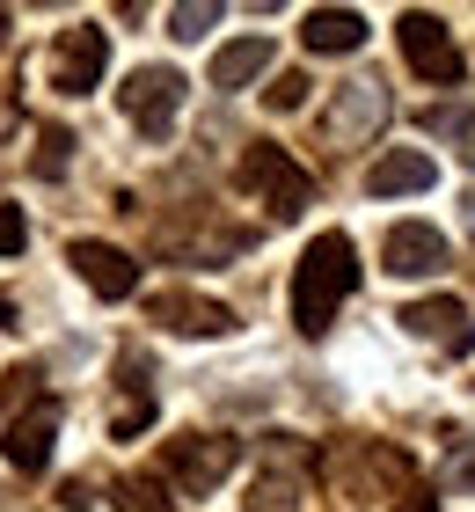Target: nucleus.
<instances>
[{
  "label": "nucleus",
  "instance_id": "f257e3e1",
  "mask_svg": "<svg viewBox=\"0 0 475 512\" xmlns=\"http://www.w3.org/2000/svg\"><path fill=\"white\" fill-rule=\"evenodd\" d=\"M351 286H359V249H351V235H315L300 249V271H293L300 337H322L329 322H337V308L351 300Z\"/></svg>",
  "mask_w": 475,
  "mask_h": 512
},
{
  "label": "nucleus",
  "instance_id": "f03ea898",
  "mask_svg": "<svg viewBox=\"0 0 475 512\" xmlns=\"http://www.w3.org/2000/svg\"><path fill=\"white\" fill-rule=\"evenodd\" d=\"M329 483H337L344 498H388L395 512H432L410 454H395V447H344V454H329Z\"/></svg>",
  "mask_w": 475,
  "mask_h": 512
},
{
  "label": "nucleus",
  "instance_id": "7ed1b4c3",
  "mask_svg": "<svg viewBox=\"0 0 475 512\" xmlns=\"http://www.w3.org/2000/svg\"><path fill=\"white\" fill-rule=\"evenodd\" d=\"M242 191H256V205H264L271 220H300L307 205H315V176L285 147H249L242 154Z\"/></svg>",
  "mask_w": 475,
  "mask_h": 512
},
{
  "label": "nucleus",
  "instance_id": "20e7f679",
  "mask_svg": "<svg viewBox=\"0 0 475 512\" xmlns=\"http://www.w3.org/2000/svg\"><path fill=\"white\" fill-rule=\"evenodd\" d=\"M395 44H402V59H410V74H417V81H432V88H454V81L468 74V59H461L454 30H446L439 15H424V8H410V15L395 22Z\"/></svg>",
  "mask_w": 475,
  "mask_h": 512
},
{
  "label": "nucleus",
  "instance_id": "39448f33",
  "mask_svg": "<svg viewBox=\"0 0 475 512\" xmlns=\"http://www.w3.org/2000/svg\"><path fill=\"white\" fill-rule=\"evenodd\" d=\"M117 103H125V118H132L139 139H169L176 110H183V74L176 66H132L125 88H117Z\"/></svg>",
  "mask_w": 475,
  "mask_h": 512
},
{
  "label": "nucleus",
  "instance_id": "423d86ee",
  "mask_svg": "<svg viewBox=\"0 0 475 512\" xmlns=\"http://www.w3.org/2000/svg\"><path fill=\"white\" fill-rule=\"evenodd\" d=\"M110 74V37L95 30V22H74V30L52 37V59H44V81L59 88V96H88L95 81Z\"/></svg>",
  "mask_w": 475,
  "mask_h": 512
},
{
  "label": "nucleus",
  "instance_id": "0eeeda50",
  "mask_svg": "<svg viewBox=\"0 0 475 512\" xmlns=\"http://www.w3.org/2000/svg\"><path fill=\"white\" fill-rule=\"evenodd\" d=\"M388 125V88L380 81H344L337 96H329V110H322V147H366V139Z\"/></svg>",
  "mask_w": 475,
  "mask_h": 512
},
{
  "label": "nucleus",
  "instance_id": "6e6552de",
  "mask_svg": "<svg viewBox=\"0 0 475 512\" xmlns=\"http://www.w3.org/2000/svg\"><path fill=\"white\" fill-rule=\"evenodd\" d=\"M395 322H402L417 344L446 352V359H468V352H475V315H468V300H454V293H424V300H410Z\"/></svg>",
  "mask_w": 475,
  "mask_h": 512
},
{
  "label": "nucleus",
  "instance_id": "1a4fd4ad",
  "mask_svg": "<svg viewBox=\"0 0 475 512\" xmlns=\"http://www.w3.org/2000/svg\"><path fill=\"white\" fill-rule=\"evenodd\" d=\"M234 439H220V432H183V439H169V476H176V491H190V498H212L220 483L234 476Z\"/></svg>",
  "mask_w": 475,
  "mask_h": 512
},
{
  "label": "nucleus",
  "instance_id": "9d476101",
  "mask_svg": "<svg viewBox=\"0 0 475 512\" xmlns=\"http://www.w3.org/2000/svg\"><path fill=\"white\" fill-rule=\"evenodd\" d=\"M380 271H388V278H432V271H446V235L432 220H395L388 235H380Z\"/></svg>",
  "mask_w": 475,
  "mask_h": 512
},
{
  "label": "nucleus",
  "instance_id": "9b49d317",
  "mask_svg": "<svg viewBox=\"0 0 475 512\" xmlns=\"http://www.w3.org/2000/svg\"><path fill=\"white\" fill-rule=\"evenodd\" d=\"M147 315L161 322V330H176V337H227L234 330V308H220V300H205V293H190V286L154 293Z\"/></svg>",
  "mask_w": 475,
  "mask_h": 512
},
{
  "label": "nucleus",
  "instance_id": "f8f14e48",
  "mask_svg": "<svg viewBox=\"0 0 475 512\" xmlns=\"http://www.w3.org/2000/svg\"><path fill=\"white\" fill-rule=\"evenodd\" d=\"M66 264H74L103 300H132L139 293V264L117 242H74V249H66Z\"/></svg>",
  "mask_w": 475,
  "mask_h": 512
},
{
  "label": "nucleus",
  "instance_id": "ddd939ff",
  "mask_svg": "<svg viewBox=\"0 0 475 512\" xmlns=\"http://www.w3.org/2000/svg\"><path fill=\"white\" fill-rule=\"evenodd\" d=\"M52 439H59V410L52 403H30L8 425V439H0V454H8V469L22 476H44V461H52Z\"/></svg>",
  "mask_w": 475,
  "mask_h": 512
},
{
  "label": "nucleus",
  "instance_id": "4468645a",
  "mask_svg": "<svg viewBox=\"0 0 475 512\" xmlns=\"http://www.w3.org/2000/svg\"><path fill=\"white\" fill-rule=\"evenodd\" d=\"M439 169H432V154H417V147H388L366 169V191L373 198H410V191H432Z\"/></svg>",
  "mask_w": 475,
  "mask_h": 512
},
{
  "label": "nucleus",
  "instance_id": "2eb2a0df",
  "mask_svg": "<svg viewBox=\"0 0 475 512\" xmlns=\"http://www.w3.org/2000/svg\"><path fill=\"white\" fill-rule=\"evenodd\" d=\"M300 37H307V52H359L366 44V15L359 8H315L300 22Z\"/></svg>",
  "mask_w": 475,
  "mask_h": 512
},
{
  "label": "nucleus",
  "instance_id": "dca6fc26",
  "mask_svg": "<svg viewBox=\"0 0 475 512\" xmlns=\"http://www.w3.org/2000/svg\"><path fill=\"white\" fill-rule=\"evenodd\" d=\"M256 74H271V37H234L212 52V88H249Z\"/></svg>",
  "mask_w": 475,
  "mask_h": 512
},
{
  "label": "nucleus",
  "instance_id": "f3484780",
  "mask_svg": "<svg viewBox=\"0 0 475 512\" xmlns=\"http://www.w3.org/2000/svg\"><path fill=\"white\" fill-rule=\"evenodd\" d=\"M117 374H125V403H117L110 432H117V439H132V432H147V425H154V388H147L154 366L139 359V352H125V366H117Z\"/></svg>",
  "mask_w": 475,
  "mask_h": 512
},
{
  "label": "nucleus",
  "instance_id": "a211bd4d",
  "mask_svg": "<svg viewBox=\"0 0 475 512\" xmlns=\"http://www.w3.org/2000/svg\"><path fill=\"white\" fill-rule=\"evenodd\" d=\"M424 132H439L446 147H454L468 169H475V110H468V103H439V110H424Z\"/></svg>",
  "mask_w": 475,
  "mask_h": 512
},
{
  "label": "nucleus",
  "instance_id": "6ab92c4d",
  "mask_svg": "<svg viewBox=\"0 0 475 512\" xmlns=\"http://www.w3.org/2000/svg\"><path fill=\"white\" fill-rule=\"evenodd\" d=\"M117 512H176V498L161 476H125L117 483Z\"/></svg>",
  "mask_w": 475,
  "mask_h": 512
},
{
  "label": "nucleus",
  "instance_id": "aec40b11",
  "mask_svg": "<svg viewBox=\"0 0 475 512\" xmlns=\"http://www.w3.org/2000/svg\"><path fill=\"white\" fill-rule=\"evenodd\" d=\"M212 22H220V0H183V8H169V37H183V44H198Z\"/></svg>",
  "mask_w": 475,
  "mask_h": 512
},
{
  "label": "nucleus",
  "instance_id": "412c9836",
  "mask_svg": "<svg viewBox=\"0 0 475 512\" xmlns=\"http://www.w3.org/2000/svg\"><path fill=\"white\" fill-rule=\"evenodd\" d=\"M446 491H475V432H454L446 439Z\"/></svg>",
  "mask_w": 475,
  "mask_h": 512
},
{
  "label": "nucleus",
  "instance_id": "4be33fe9",
  "mask_svg": "<svg viewBox=\"0 0 475 512\" xmlns=\"http://www.w3.org/2000/svg\"><path fill=\"white\" fill-rule=\"evenodd\" d=\"M66 147H74V139H66L59 125H44V132H37V176H59V169H66Z\"/></svg>",
  "mask_w": 475,
  "mask_h": 512
},
{
  "label": "nucleus",
  "instance_id": "5701e85b",
  "mask_svg": "<svg viewBox=\"0 0 475 512\" xmlns=\"http://www.w3.org/2000/svg\"><path fill=\"white\" fill-rule=\"evenodd\" d=\"M264 103H271V110H300V103H307V74H271Z\"/></svg>",
  "mask_w": 475,
  "mask_h": 512
},
{
  "label": "nucleus",
  "instance_id": "b1692460",
  "mask_svg": "<svg viewBox=\"0 0 475 512\" xmlns=\"http://www.w3.org/2000/svg\"><path fill=\"white\" fill-rule=\"evenodd\" d=\"M30 242V220H22V205H0V256H15Z\"/></svg>",
  "mask_w": 475,
  "mask_h": 512
},
{
  "label": "nucleus",
  "instance_id": "393cba45",
  "mask_svg": "<svg viewBox=\"0 0 475 512\" xmlns=\"http://www.w3.org/2000/svg\"><path fill=\"white\" fill-rule=\"evenodd\" d=\"M256 498H264V505H249V512H293V498H285V483H271V476H264V491H256Z\"/></svg>",
  "mask_w": 475,
  "mask_h": 512
},
{
  "label": "nucleus",
  "instance_id": "a878e982",
  "mask_svg": "<svg viewBox=\"0 0 475 512\" xmlns=\"http://www.w3.org/2000/svg\"><path fill=\"white\" fill-rule=\"evenodd\" d=\"M15 315H22V308H15V293H0V330H22Z\"/></svg>",
  "mask_w": 475,
  "mask_h": 512
},
{
  "label": "nucleus",
  "instance_id": "bb28decb",
  "mask_svg": "<svg viewBox=\"0 0 475 512\" xmlns=\"http://www.w3.org/2000/svg\"><path fill=\"white\" fill-rule=\"evenodd\" d=\"M461 220H468V235H475V191H468V205H461Z\"/></svg>",
  "mask_w": 475,
  "mask_h": 512
},
{
  "label": "nucleus",
  "instance_id": "cd10ccee",
  "mask_svg": "<svg viewBox=\"0 0 475 512\" xmlns=\"http://www.w3.org/2000/svg\"><path fill=\"white\" fill-rule=\"evenodd\" d=\"M0 44H8V8H0Z\"/></svg>",
  "mask_w": 475,
  "mask_h": 512
}]
</instances>
